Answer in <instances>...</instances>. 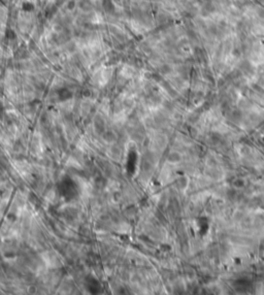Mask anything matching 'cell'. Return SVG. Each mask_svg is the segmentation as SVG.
Instances as JSON below:
<instances>
[{
    "mask_svg": "<svg viewBox=\"0 0 264 295\" xmlns=\"http://www.w3.org/2000/svg\"><path fill=\"white\" fill-rule=\"evenodd\" d=\"M180 159H181V156H180V154L178 153H176V152H172V153H170L169 155H168V160H169L170 162H178V161H180Z\"/></svg>",
    "mask_w": 264,
    "mask_h": 295,
    "instance_id": "6da1fadb",
    "label": "cell"
},
{
    "mask_svg": "<svg viewBox=\"0 0 264 295\" xmlns=\"http://www.w3.org/2000/svg\"><path fill=\"white\" fill-rule=\"evenodd\" d=\"M243 182L241 181V180H237V181H235L234 182V186L235 187H243Z\"/></svg>",
    "mask_w": 264,
    "mask_h": 295,
    "instance_id": "7a4b0ae2",
    "label": "cell"
}]
</instances>
